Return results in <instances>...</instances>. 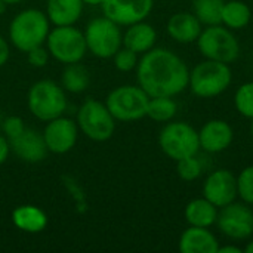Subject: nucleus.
I'll return each instance as SVG.
<instances>
[{"mask_svg":"<svg viewBox=\"0 0 253 253\" xmlns=\"http://www.w3.org/2000/svg\"><path fill=\"white\" fill-rule=\"evenodd\" d=\"M138 84L153 96H175L188 87L187 64L172 50L153 47L142 53L136 65Z\"/></svg>","mask_w":253,"mask_h":253,"instance_id":"obj_1","label":"nucleus"},{"mask_svg":"<svg viewBox=\"0 0 253 253\" xmlns=\"http://www.w3.org/2000/svg\"><path fill=\"white\" fill-rule=\"evenodd\" d=\"M50 31L47 15L39 9H25L13 16L9 25V40L21 50L28 52L46 43Z\"/></svg>","mask_w":253,"mask_h":253,"instance_id":"obj_2","label":"nucleus"},{"mask_svg":"<svg viewBox=\"0 0 253 253\" xmlns=\"http://www.w3.org/2000/svg\"><path fill=\"white\" fill-rule=\"evenodd\" d=\"M233 82L228 64L206 59L190 71L188 86L199 98H213L224 93Z\"/></svg>","mask_w":253,"mask_h":253,"instance_id":"obj_3","label":"nucleus"},{"mask_svg":"<svg viewBox=\"0 0 253 253\" xmlns=\"http://www.w3.org/2000/svg\"><path fill=\"white\" fill-rule=\"evenodd\" d=\"M28 110L42 120L49 122L62 116L67 110V96L64 87L53 80H39L28 90Z\"/></svg>","mask_w":253,"mask_h":253,"instance_id":"obj_4","label":"nucleus"},{"mask_svg":"<svg viewBox=\"0 0 253 253\" xmlns=\"http://www.w3.org/2000/svg\"><path fill=\"white\" fill-rule=\"evenodd\" d=\"M150 96L138 84H125L113 89L105 101L113 117L119 122H135L147 116Z\"/></svg>","mask_w":253,"mask_h":253,"instance_id":"obj_5","label":"nucleus"},{"mask_svg":"<svg viewBox=\"0 0 253 253\" xmlns=\"http://www.w3.org/2000/svg\"><path fill=\"white\" fill-rule=\"evenodd\" d=\"M46 44L50 56L65 65L80 62L87 52L84 33L74 25H61L50 30Z\"/></svg>","mask_w":253,"mask_h":253,"instance_id":"obj_6","label":"nucleus"},{"mask_svg":"<svg viewBox=\"0 0 253 253\" xmlns=\"http://www.w3.org/2000/svg\"><path fill=\"white\" fill-rule=\"evenodd\" d=\"M197 46L200 53L206 59L219 61L225 64H231L239 58L240 44L236 36L231 33L230 28L218 25H208V28L202 30Z\"/></svg>","mask_w":253,"mask_h":253,"instance_id":"obj_7","label":"nucleus"},{"mask_svg":"<svg viewBox=\"0 0 253 253\" xmlns=\"http://www.w3.org/2000/svg\"><path fill=\"white\" fill-rule=\"evenodd\" d=\"M159 145L169 159L178 162L197 154L200 150L199 132L185 122H172L162 129Z\"/></svg>","mask_w":253,"mask_h":253,"instance_id":"obj_8","label":"nucleus"},{"mask_svg":"<svg viewBox=\"0 0 253 253\" xmlns=\"http://www.w3.org/2000/svg\"><path fill=\"white\" fill-rule=\"evenodd\" d=\"M77 126L89 139L104 142L113 136L116 130V119L104 102L87 99L79 108Z\"/></svg>","mask_w":253,"mask_h":253,"instance_id":"obj_9","label":"nucleus"},{"mask_svg":"<svg viewBox=\"0 0 253 253\" xmlns=\"http://www.w3.org/2000/svg\"><path fill=\"white\" fill-rule=\"evenodd\" d=\"M119 27L107 16L92 19L84 30L87 50L101 59L113 58L123 44V34Z\"/></svg>","mask_w":253,"mask_h":253,"instance_id":"obj_10","label":"nucleus"},{"mask_svg":"<svg viewBox=\"0 0 253 253\" xmlns=\"http://www.w3.org/2000/svg\"><path fill=\"white\" fill-rule=\"evenodd\" d=\"M216 225L230 239H248L253 234V211L246 203L233 202L219 209Z\"/></svg>","mask_w":253,"mask_h":253,"instance_id":"obj_11","label":"nucleus"},{"mask_svg":"<svg viewBox=\"0 0 253 253\" xmlns=\"http://www.w3.org/2000/svg\"><path fill=\"white\" fill-rule=\"evenodd\" d=\"M42 135L46 142L47 151L53 154H65L71 151L77 142L79 126L77 122L59 116L47 122Z\"/></svg>","mask_w":253,"mask_h":253,"instance_id":"obj_12","label":"nucleus"},{"mask_svg":"<svg viewBox=\"0 0 253 253\" xmlns=\"http://www.w3.org/2000/svg\"><path fill=\"white\" fill-rule=\"evenodd\" d=\"M154 0H105L101 7L104 16L114 21L119 25H132L144 21L151 9Z\"/></svg>","mask_w":253,"mask_h":253,"instance_id":"obj_13","label":"nucleus"},{"mask_svg":"<svg viewBox=\"0 0 253 253\" xmlns=\"http://www.w3.org/2000/svg\"><path fill=\"white\" fill-rule=\"evenodd\" d=\"M203 197L213 203L218 209L236 202L237 178L227 169L213 170L203 184Z\"/></svg>","mask_w":253,"mask_h":253,"instance_id":"obj_14","label":"nucleus"},{"mask_svg":"<svg viewBox=\"0 0 253 253\" xmlns=\"http://www.w3.org/2000/svg\"><path fill=\"white\" fill-rule=\"evenodd\" d=\"M10 150L27 163H39L44 160L47 154V147L43 139V135L33 130V129H24L18 136L9 139Z\"/></svg>","mask_w":253,"mask_h":253,"instance_id":"obj_15","label":"nucleus"},{"mask_svg":"<svg viewBox=\"0 0 253 253\" xmlns=\"http://www.w3.org/2000/svg\"><path fill=\"white\" fill-rule=\"evenodd\" d=\"M234 139L233 127L225 120H209L199 130L200 148L208 153H221L227 150Z\"/></svg>","mask_w":253,"mask_h":253,"instance_id":"obj_16","label":"nucleus"},{"mask_svg":"<svg viewBox=\"0 0 253 253\" xmlns=\"http://www.w3.org/2000/svg\"><path fill=\"white\" fill-rule=\"evenodd\" d=\"M178 248L181 253H218L219 243L208 228L190 225L181 234Z\"/></svg>","mask_w":253,"mask_h":253,"instance_id":"obj_17","label":"nucleus"},{"mask_svg":"<svg viewBox=\"0 0 253 253\" xmlns=\"http://www.w3.org/2000/svg\"><path fill=\"white\" fill-rule=\"evenodd\" d=\"M166 30L175 42L187 44L197 42L202 33V22L197 19L194 13L178 12L169 18Z\"/></svg>","mask_w":253,"mask_h":253,"instance_id":"obj_18","label":"nucleus"},{"mask_svg":"<svg viewBox=\"0 0 253 253\" xmlns=\"http://www.w3.org/2000/svg\"><path fill=\"white\" fill-rule=\"evenodd\" d=\"M82 0H47L46 15L55 27L74 25L83 12Z\"/></svg>","mask_w":253,"mask_h":253,"instance_id":"obj_19","label":"nucleus"},{"mask_svg":"<svg viewBox=\"0 0 253 253\" xmlns=\"http://www.w3.org/2000/svg\"><path fill=\"white\" fill-rule=\"evenodd\" d=\"M156 39L157 33L154 27L144 21H139L129 25V28L123 34V46L136 53H145L154 47Z\"/></svg>","mask_w":253,"mask_h":253,"instance_id":"obj_20","label":"nucleus"},{"mask_svg":"<svg viewBox=\"0 0 253 253\" xmlns=\"http://www.w3.org/2000/svg\"><path fill=\"white\" fill-rule=\"evenodd\" d=\"M12 222L13 225L30 234L42 233L47 225V215L37 206L33 205H22L13 209L12 212Z\"/></svg>","mask_w":253,"mask_h":253,"instance_id":"obj_21","label":"nucleus"},{"mask_svg":"<svg viewBox=\"0 0 253 253\" xmlns=\"http://www.w3.org/2000/svg\"><path fill=\"white\" fill-rule=\"evenodd\" d=\"M218 208L211 203L208 199H194L185 206V221L193 227H205L209 228L216 224Z\"/></svg>","mask_w":253,"mask_h":253,"instance_id":"obj_22","label":"nucleus"},{"mask_svg":"<svg viewBox=\"0 0 253 253\" xmlns=\"http://www.w3.org/2000/svg\"><path fill=\"white\" fill-rule=\"evenodd\" d=\"M251 7L242 0L225 1L222 7L221 24H224L230 30H242L251 22Z\"/></svg>","mask_w":253,"mask_h":253,"instance_id":"obj_23","label":"nucleus"},{"mask_svg":"<svg viewBox=\"0 0 253 253\" xmlns=\"http://www.w3.org/2000/svg\"><path fill=\"white\" fill-rule=\"evenodd\" d=\"M90 74L86 67L76 64H68L62 73V87L71 93H80L89 87Z\"/></svg>","mask_w":253,"mask_h":253,"instance_id":"obj_24","label":"nucleus"},{"mask_svg":"<svg viewBox=\"0 0 253 253\" xmlns=\"http://www.w3.org/2000/svg\"><path fill=\"white\" fill-rule=\"evenodd\" d=\"M224 3H225V0H194L193 1V13L206 27L218 25V24H221Z\"/></svg>","mask_w":253,"mask_h":253,"instance_id":"obj_25","label":"nucleus"},{"mask_svg":"<svg viewBox=\"0 0 253 253\" xmlns=\"http://www.w3.org/2000/svg\"><path fill=\"white\" fill-rule=\"evenodd\" d=\"M178 105L172 96H153L147 105V117L154 122H170L176 114Z\"/></svg>","mask_w":253,"mask_h":253,"instance_id":"obj_26","label":"nucleus"},{"mask_svg":"<svg viewBox=\"0 0 253 253\" xmlns=\"http://www.w3.org/2000/svg\"><path fill=\"white\" fill-rule=\"evenodd\" d=\"M234 105L243 117L253 120V82L239 86L234 95Z\"/></svg>","mask_w":253,"mask_h":253,"instance_id":"obj_27","label":"nucleus"},{"mask_svg":"<svg viewBox=\"0 0 253 253\" xmlns=\"http://www.w3.org/2000/svg\"><path fill=\"white\" fill-rule=\"evenodd\" d=\"M237 196L243 203L253 206V165L245 168L237 176Z\"/></svg>","mask_w":253,"mask_h":253,"instance_id":"obj_28","label":"nucleus"},{"mask_svg":"<svg viewBox=\"0 0 253 253\" xmlns=\"http://www.w3.org/2000/svg\"><path fill=\"white\" fill-rule=\"evenodd\" d=\"M176 172L179 175V178L182 181L191 182L194 179H197L202 173V163L196 156L191 157H185L182 160L176 162Z\"/></svg>","mask_w":253,"mask_h":253,"instance_id":"obj_29","label":"nucleus"},{"mask_svg":"<svg viewBox=\"0 0 253 253\" xmlns=\"http://www.w3.org/2000/svg\"><path fill=\"white\" fill-rule=\"evenodd\" d=\"M113 59H114V65H116V68L119 70V71H123V73H127V71H132V70H135L136 68V65H138V53L136 52H133V50H130L129 47H120L116 53H114V56H113Z\"/></svg>","mask_w":253,"mask_h":253,"instance_id":"obj_30","label":"nucleus"},{"mask_svg":"<svg viewBox=\"0 0 253 253\" xmlns=\"http://www.w3.org/2000/svg\"><path fill=\"white\" fill-rule=\"evenodd\" d=\"M49 56H50V53H49L47 47H43V44L42 46H37V47H34V49H31V50L27 52L28 62L33 67H36V68L44 67L47 64V61H49Z\"/></svg>","mask_w":253,"mask_h":253,"instance_id":"obj_31","label":"nucleus"},{"mask_svg":"<svg viewBox=\"0 0 253 253\" xmlns=\"http://www.w3.org/2000/svg\"><path fill=\"white\" fill-rule=\"evenodd\" d=\"M24 129H25V126H24V122H22L21 117L12 116V117H7L3 122V132H4L7 141L15 138V136H18Z\"/></svg>","mask_w":253,"mask_h":253,"instance_id":"obj_32","label":"nucleus"},{"mask_svg":"<svg viewBox=\"0 0 253 253\" xmlns=\"http://www.w3.org/2000/svg\"><path fill=\"white\" fill-rule=\"evenodd\" d=\"M9 153H10V145H9V141L6 136L0 135V165H3L7 157H9Z\"/></svg>","mask_w":253,"mask_h":253,"instance_id":"obj_33","label":"nucleus"},{"mask_svg":"<svg viewBox=\"0 0 253 253\" xmlns=\"http://www.w3.org/2000/svg\"><path fill=\"white\" fill-rule=\"evenodd\" d=\"M9 55H10V47H9V43L0 36V67H3L7 59H9Z\"/></svg>","mask_w":253,"mask_h":253,"instance_id":"obj_34","label":"nucleus"},{"mask_svg":"<svg viewBox=\"0 0 253 253\" xmlns=\"http://www.w3.org/2000/svg\"><path fill=\"white\" fill-rule=\"evenodd\" d=\"M243 251L240 248H236V246H231V245H227V246H219L218 253H242Z\"/></svg>","mask_w":253,"mask_h":253,"instance_id":"obj_35","label":"nucleus"},{"mask_svg":"<svg viewBox=\"0 0 253 253\" xmlns=\"http://www.w3.org/2000/svg\"><path fill=\"white\" fill-rule=\"evenodd\" d=\"M84 4H90V6H101L105 0H82Z\"/></svg>","mask_w":253,"mask_h":253,"instance_id":"obj_36","label":"nucleus"},{"mask_svg":"<svg viewBox=\"0 0 253 253\" xmlns=\"http://www.w3.org/2000/svg\"><path fill=\"white\" fill-rule=\"evenodd\" d=\"M22 0H0V3L3 4H16V3H21Z\"/></svg>","mask_w":253,"mask_h":253,"instance_id":"obj_37","label":"nucleus"},{"mask_svg":"<svg viewBox=\"0 0 253 253\" xmlns=\"http://www.w3.org/2000/svg\"><path fill=\"white\" fill-rule=\"evenodd\" d=\"M245 252L246 253H253V242H249V245L245 248Z\"/></svg>","mask_w":253,"mask_h":253,"instance_id":"obj_38","label":"nucleus"},{"mask_svg":"<svg viewBox=\"0 0 253 253\" xmlns=\"http://www.w3.org/2000/svg\"><path fill=\"white\" fill-rule=\"evenodd\" d=\"M3 6H4V4H3V3H0V12L3 10Z\"/></svg>","mask_w":253,"mask_h":253,"instance_id":"obj_39","label":"nucleus"},{"mask_svg":"<svg viewBox=\"0 0 253 253\" xmlns=\"http://www.w3.org/2000/svg\"><path fill=\"white\" fill-rule=\"evenodd\" d=\"M252 139H253V122H252Z\"/></svg>","mask_w":253,"mask_h":253,"instance_id":"obj_40","label":"nucleus"}]
</instances>
